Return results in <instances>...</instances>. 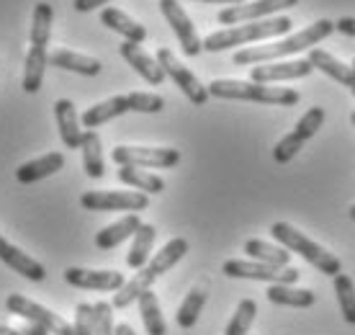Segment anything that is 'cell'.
Returning <instances> with one entry per match:
<instances>
[{"label": "cell", "instance_id": "obj_1", "mask_svg": "<svg viewBox=\"0 0 355 335\" xmlns=\"http://www.w3.org/2000/svg\"><path fill=\"white\" fill-rule=\"evenodd\" d=\"M335 31V21L329 18H320L314 21L311 26L296 31L288 39H281V42H273V44H263V47H245L240 52H234V65H266V62H275L281 57H288V54L304 52V49H314V47L324 42L329 34Z\"/></svg>", "mask_w": 355, "mask_h": 335}, {"label": "cell", "instance_id": "obj_2", "mask_svg": "<svg viewBox=\"0 0 355 335\" xmlns=\"http://www.w3.org/2000/svg\"><path fill=\"white\" fill-rule=\"evenodd\" d=\"M186 253H188V240L186 238H173L168 245L162 247L160 253H155V258H152L150 263L144 265V268H139V274L134 276L132 281H126L121 289L116 291L111 307L126 309L129 304H134V302L142 297L144 291H150V286L157 281L162 274H168L178 261H183Z\"/></svg>", "mask_w": 355, "mask_h": 335}, {"label": "cell", "instance_id": "obj_3", "mask_svg": "<svg viewBox=\"0 0 355 335\" xmlns=\"http://www.w3.org/2000/svg\"><path fill=\"white\" fill-rule=\"evenodd\" d=\"M291 18L275 16L263 18V21H252V24H240V26H230L222 31H214L204 39L206 52H224L232 47H245L250 42H263V39H273V36H284L291 31Z\"/></svg>", "mask_w": 355, "mask_h": 335}, {"label": "cell", "instance_id": "obj_4", "mask_svg": "<svg viewBox=\"0 0 355 335\" xmlns=\"http://www.w3.org/2000/svg\"><path fill=\"white\" fill-rule=\"evenodd\" d=\"M209 96L224 101H252L268 106H296L302 98L293 88H268L252 80H214L209 85Z\"/></svg>", "mask_w": 355, "mask_h": 335}, {"label": "cell", "instance_id": "obj_5", "mask_svg": "<svg viewBox=\"0 0 355 335\" xmlns=\"http://www.w3.org/2000/svg\"><path fill=\"white\" fill-rule=\"evenodd\" d=\"M270 235H273L288 253H299L304 261H309L314 268H320L322 274L332 276V279L338 274H343V263H340L338 258L332 256V253H327L322 245H317L314 240H309L302 229H296L293 224H288V222H275V224H270Z\"/></svg>", "mask_w": 355, "mask_h": 335}, {"label": "cell", "instance_id": "obj_6", "mask_svg": "<svg viewBox=\"0 0 355 335\" xmlns=\"http://www.w3.org/2000/svg\"><path fill=\"white\" fill-rule=\"evenodd\" d=\"M6 309H8L10 315H16V318H24L26 322L42 325L49 335H75V327L67 320L54 315L52 309L36 304L34 300H28L24 294H10L8 300H6Z\"/></svg>", "mask_w": 355, "mask_h": 335}, {"label": "cell", "instance_id": "obj_7", "mask_svg": "<svg viewBox=\"0 0 355 335\" xmlns=\"http://www.w3.org/2000/svg\"><path fill=\"white\" fill-rule=\"evenodd\" d=\"M155 60H157V65L162 67V72L170 75V80L175 83L178 88L183 90V96H186L193 106H204L206 101H209V88H206L201 80L196 78L193 72L188 70L183 62L178 60L175 54L170 52L168 47H160L157 54H155Z\"/></svg>", "mask_w": 355, "mask_h": 335}, {"label": "cell", "instance_id": "obj_8", "mask_svg": "<svg viewBox=\"0 0 355 335\" xmlns=\"http://www.w3.org/2000/svg\"><path fill=\"white\" fill-rule=\"evenodd\" d=\"M83 209L88 212H144L150 196L142 191H85L80 196Z\"/></svg>", "mask_w": 355, "mask_h": 335}, {"label": "cell", "instance_id": "obj_9", "mask_svg": "<svg viewBox=\"0 0 355 335\" xmlns=\"http://www.w3.org/2000/svg\"><path fill=\"white\" fill-rule=\"evenodd\" d=\"M299 6V0H252V3H237L227 6L216 13V21L222 26H240V24H252L260 18H273L278 10H288Z\"/></svg>", "mask_w": 355, "mask_h": 335}, {"label": "cell", "instance_id": "obj_10", "mask_svg": "<svg viewBox=\"0 0 355 335\" xmlns=\"http://www.w3.org/2000/svg\"><path fill=\"white\" fill-rule=\"evenodd\" d=\"M111 158L119 168H175L180 163V150L175 147H132V145H119Z\"/></svg>", "mask_w": 355, "mask_h": 335}, {"label": "cell", "instance_id": "obj_11", "mask_svg": "<svg viewBox=\"0 0 355 335\" xmlns=\"http://www.w3.org/2000/svg\"><path fill=\"white\" fill-rule=\"evenodd\" d=\"M222 271L230 279H252V281H268L270 286L273 284H296L299 281V271L286 265V268H278V265H268L260 263V261H227L222 265Z\"/></svg>", "mask_w": 355, "mask_h": 335}, {"label": "cell", "instance_id": "obj_12", "mask_svg": "<svg viewBox=\"0 0 355 335\" xmlns=\"http://www.w3.org/2000/svg\"><path fill=\"white\" fill-rule=\"evenodd\" d=\"M160 10H162V16H165V21H168L170 26H173V31H175L178 42L183 47V54L196 57V54L204 52V39L198 36L193 21H191V16L186 13V8L180 6V0H160Z\"/></svg>", "mask_w": 355, "mask_h": 335}, {"label": "cell", "instance_id": "obj_13", "mask_svg": "<svg viewBox=\"0 0 355 335\" xmlns=\"http://www.w3.org/2000/svg\"><path fill=\"white\" fill-rule=\"evenodd\" d=\"M64 281L75 289L90 291H119L126 284L124 274L119 271H96V268H78V265L64 271Z\"/></svg>", "mask_w": 355, "mask_h": 335}, {"label": "cell", "instance_id": "obj_14", "mask_svg": "<svg viewBox=\"0 0 355 335\" xmlns=\"http://www.w3.org/2000/svg\"><path fill=\"white\" fill-rule=\"evenodd\" d=\"M309 60H293V62H266V65H255L250 67V80L252 83H281V80H299L311 75Z\"/></svg>", "mask_w": 355, "mask_h": 335}, {"label": "cell", "instance_id": "obj_15", "mask_svg": "<svg viewBox=\"0 0 355 335\" xmlns=\"http://www.w3.org/2000/svg\"><path fill=\"white\" fill-rule=\"evenodd\" d=\"M0 261L8 265V268H13L16 274L26 276L28 281H44L46 276V268L39 261H34L31 256H26L21 247L10 245L6 238H0Z\"/></svg>", "mask_w": 355, "mask_h": 335}, {"label": "cell", "instance_id": "obj_16", "mask_svg": "<svg viewBox=\"0 0 355 335\" xmlns=\"http://www.w3.org/2000/svg\"><path fill=\"white\" fill-rule=\"evenodd\" d=\"M54 116H57V129H60V137H62L64 147H67V150H80L83 129H80L78 111H75V104H72L70 98H60V101L54 104Z\"/></svg>", "mask_w": 355, "mask_h": 335}, {"label": "cell", "instance_id": "obj_17", "mask_svg": "<svg viewBox=\"0 0 355 335\" xmlns=\"http://www.w3.org/2000/svg\"><path fill=\"white\" fill-rule=\"evenodd\" d=\"M119 54H121V57L129 62V67H134V70L139 72V75L150 83V85H162L165 72H162V67L157 65V60H155V57H150V54L144 52L139 44L124 42V44L119 47Z\"/></svg>", "mask_w": 355, "mask_h": 335}, {"label": "cell", "instance_id": "obj_18", "mask_svg": "<svg viewBox=\"0 0 355 335\" xmlns=\"http://www.w3.org/2000/svg\"><path fill=\"white\" fill-rule=\"evenodd\" d=\"M49 65L52 67H60V70H70L78 72V75H85V78H96L101 75L103 65L96 57H88V54H78L72 49H54L49 52Z\"/></svg>", "mask_w": 355, "mask_h": 335}, {"label": "cell", "instance_id": "obj_19", "mask_svg": "<svg viewBox=\"0 0 355 335\" xmlns=\"http://www.w3.org/2000/svg\"><path fill=\"white\" fill-rule=\"evenodd\" d=\"M64 168V155L62 152H46L42 158L36 160H28L24 165L16 170V181L18 183H36V181H42V178H49L54 176L57 170H62Z\"/></svg>", "mask_w": 355, "mask_h": 335}, {"label": "cell", "instance_id": "obj_20", "mask_svg": "<svg viewBox=\"0 0 355 335\" xmlns=\"http://www.w3.org/2000/svg\"><path fill=\"white\" fill-rule=\"evenodd\" d=\"M101 24L108 26L111 31H116V34H121L126 42H132V44H142L144 39H147V28H144L142 24H137L132 16H126L124 10H119V8L101 10Z\"/></svg>", "mask_w": 355, "mask_h": 335}, {"label": "cell", "instance_id": "obj_21", "mask_svg": "<svg viewBox=\"0 0 355 335\" xmlns=\"http://www.w3.org/2000/svg\"><path fill=\"white\" fill-rule=\"evenodd\" d=\"M139 227H142L139 214H126V217H121L119 222H114V224H108V227H103L98 232L96 245L101 247V250H114V247L121 245L124 240L134 238Z\"/></svg>", "mask_w": 355, "mask_h": 335}, {"label": "cell", "instance_id": "obj_22", "mask_svg": "<svg viewBox=\"0 0 355 335\" xmlns=\"http://www.w3.org/2000/svg\"><path fill=\"white\" fill-rule=\"evenodd\" d=\"M126 111H132L129 106V96H114V98H106V101H101L96 106H90L85 114H83V126L85 129H98L101 124L111 122L116 116H124Z\"/></svg>", "mask_w": 355, "mask_h": 335}, {"label": "cell", "instance_id": "obj_23", "mask_svg": "<svg viewBox=\"0 0 355 335\" xmlns=\"http://www.w3.org/2000/svg\"><path fill=\"white\" fill-rule=\"evenodd\" d=\"M309 65L314 67V70L324 72V75H329L332 80H338V83H343L345 88H350L355 83V70L350 67V65H345V62H340L338 57H332L329 52H324V49H311L309 54Z\"/></svg>", "mask_w": 355, "mask_h": 335}, {"label": "cell", "instance_id": "obj_24", "mask_svg": "<svg viewBox=\"0 0 355 335\" xmlns=\"http://www.w3.org/2000/svg\"><path fill=\"white\" fill-rule=\"evenodd\" d=\"M83 168L90 178H103L106 176V160H103V145H101V137H98L96 129H85L83 132Z\"/></svg>", "mask_w": 355, "mask_h": 335}, {"label": "cell", "instance_id": "obj_25", "mask_svg": "<svg viewBox=\"0 0 355 335\" xmlns=\"http://www.w3.org/2000/svg\"><path fill=\"white\" fill-rule=\"evenodd\" d=\"M268 302H270V304H281V307L306 309L314 304V291L296 289L293 284H273V286L268 289Z\"/></svg>", "mask_w": 355, "mask_h": 335}, {"label": "cell", "instance_id": "obj_26", "mask_svg": "<svg viewBox=\"0 0 355 335\" xmlns=\"http://www.w3.org/2000/svg\"><path fill=\"white\" fill-rule=\"evenodd\" d=\"M155 238H157V229L142 222V227L137 229L134 243H132V247H129V256H126L129 268L139 271V268H144V265L150 263V253H152V245H155Z\"/></svg>", "mask_w": 355, "mask_h": 335}, {"label": "cell", "instance_id": "obj_27", "mask_svg": "<svg viewBox=\"0 0 355 335\" xmlns=\"http://www.w3.org/2000/svg\"><path fill=\"white\" fill-rule=\"evenodd\" d=\"M119 181L137 188V191H142V194H162L165 191V181L160 176L150 173V170H142V168L121 165L119 168Z\"/></svg>", "mask_w": 355, "mask_h": 335}, {"label": "cell", "instance_id": "obj_28", "mask_svg": "<svg viewBox=\"0 0 355 335\" xmlns=\"http://www.w3.org/2000/svg\"><path fill=\"white\" fill-rule=\"evenodd\" d=\"M245 253H248L252 261H260V263L268 265H278V268H286L291 263V253L286 247L270 245L266 240H248L245 243Z\"/></svg>", "mask_w": 355, "mask_h": 335}, {"label": "cell", "instance_id": "obj_29", "mask_svg": "<svg viewBox=\"0 0 355 335\" xmlns=\"http://www.w3.org/2000/svg\"><path fill=\"white\" fill-rule=\"evenodd\" d=\"M137 302H139V315H142L147 335H168V325H165V318H162L160 302L152 294V289L144 291Z\"/></svg>", "mask_w": 355, "mask_h": 335}, {"label": "cell", "instance_id": "obj_30", "mask_svg": "<svg viewBox=\"0 0 355 335\" xmlns=\"http://www.w3.org/2000/svg\"><path fill=\"white\" fill-rule=\"evenodd\" d=\"M206 304V291L204 289H191L186 294V300H183V304L178 307V325L183 327V330H191V327L198 322V315H201V309H204Z\"/></svg>", "mask_w": 355, "mask_h": 335}, {"label": "cell", "instance_id": "obj_31", "mask_svg": "<svg viewBox=\"0 0 355 335\" xmlns=\"http://www.w3.org/2000/svg\"><path fill=\"white\" fill-rule=\"evenodd\" d=\"M255 315H258V304L255 300H242L232 315L230 325L224 327V335H248V330L255 322Z\"/></svg>", "mask_w": 355, "mask_h": 335}, {"label": "cell", "instance_id": "obj_32", "mask_svg": "<svg viewBox=\"0 0 355 335\" xmlns=\"http://www.w3.org/2000/svg\"><path fill=\"white\" fill-rule=\"evenodd\" d=\"M335 294H338V304H340V312H343L345 322L355 325V284H353V279L345 274L335 276Z\"/></svg>", "mask_w": 355, "mask_h": 335}, {"label": "cell", "instance_id": "obj_33", "mask_svg": "<svg viewBox=\"0 0 355 335\" xmlns=\"http://www.w3.org/2000/svg\"><path fill=\"white\" fill-rule=\"evenodd\" d=\"M324 119H327V114H324V108L322 106H311L306 114L296 122V126H293V134H299L304 142L311 140L314 134L322 129V124H324Z\"/></svg>", "mask_w": 355, "mask_h": 335}, {"label": "cell", "instance_id": "obj_34", "mask_svg": "<svg viewBox=\"0 0 355 335\" xmlns=\"http://www.w3.org/2000/svg\"><path fill=\"white\" fill-rule=\"evenodd\" d=\"M304 147V140L299 137V134L288 132L286 137H281L278 140V145L273 147V160L278 163V165H286V163H291L296 155H299V150Z\"/></svg>", "mask_w": 355, "mask_h": 335}, {"label": "cell", "instance_id": "obj_35", "mask_svg": "<svg viewBox=\"0 0 355 335\" xmlns=\"http://www.w3.org/2000/svg\"><path fill=\"white\" fill-rule=\"evenodd\" d=\"M129 96V106L137 114H160L165 108V101L157 93H126Z\"/></svg>", "mask_w": 355, "mask_h": 335}, {"label": "cell", "instance_id": "obj_36", "mask_svg": "<svg viewBox=\"0 0 355 335\" xmlns=\"http://www.w3.org/2000/svg\"><path fill=\"white\" fill-rule=\"evenodd\" d=\"M93 335H114V307L108 302L93 304Z\"/></svg>", "mask_w": 355, "mask_h": 335}, {"label": "cell", "instance_id": "obj_37", "mask_svg": "<svg viewBox=\"0 0 355 335\" xmlns=\"http://www.w3.org/2000/svg\"><path fill=\"white\" fill-rule=\"evenodd\" d=\"M75 335H93V304L80 302L75 307Z\"/></svg>", "mask_w": 355, "mask_h": 335}, {"label": "cell", "instance_id": "obj_38", "mask_svg": "<svg viewBox=\"0 0 355 335\" xmlns=\"http://www.w3.org/2000/svg\"><path fill=\"white\" fill-rule=\"evenodd\" d=\"M335 31H340V34L345 36H353L355 39V18L353 16H343L335 21Z\"/></svg>", "mask_w": 355, "mask_h": 335}, {"label": "cell", "instance_id": "obj_39", "mask_svg": "<svg viewBox=\"0 0 355 335\" xmlns=\"http://www.w3.org/2000/svg\"><path fill=\"white\" fill-rule=\"evenodd\" d=\"M106 3H111V0H75L72 6H75V10H80V13H90V10L106 6Z\"/></svg>", "mask_w": 355, "mask_h": 335}, {"label": "cell", "instance_id": "obj_40", "mask_svg": "<svg viewBox=\"0 0 355 335\" xmlns=\"http://www.w3.org/2000/svg\"><path fill=\"white\" fill-rule=\"evenodd\" d=\"M18 333L21 335H49L44 330L42 325H36V322H26V325H21V327H16Z\"/></svg>", "mask_w": 355, "mask_h": 335}, {"label": "cell", "instance_id": "obj_41", "mask_svg": "<svg viewBox=\"0 0 355 335\" xmlns=\"http://www.w3.org/2000/svg\"><path fill=\"white\" fill-rule=\"evenodd\" d=\"M114 335H137V333H134L132 327H129V325L124 322V325H116V327H114Z\"/></svg>", "mask_w": 355, "mask_h": 335}, {"label": "cell", "instance_id": "obj_42", "mask_svg": "<svg viewBox=\"0 0 355 335\" xmlns=\"http://www.w3.org/2000/svg\"><path fill=\"white\" fill-rule=\"evenodd\" d=\"M201 3H222V6H237V3H245V0H201Z\"/></svg>", "mask_w": 355, "mask_h": 335}, {"label": "cell", "instance_id": "obj_43", "mask_svg": "<svg viewBox=\"0 0 355 335\" xmlns=\"http://www.w3.org/2000/svg\"><path fill=\"white\" fill-rule=\"evenodd\" d=\"M0 335H21L16 327H8V325H0Z\"/></svg>", "mask_w": 355, "mask_h": 335}, {"label": "cell", "instance_id": "obj_44", "mask_svg": "<svg viewBox=\"0 0 355 335\" xmlns=\"http://www.w3.org/2000/svg\"><path fill=\"white\" fill-rule=\"evenodd\" d=\"M347 214H350V220L355 222V204H350V209H347Z\"/></svg>", "mask_w": 355, "mask_h": 335}, {"label": "cell", "instance_id": "obj_45", "mask_svg": "<svg viewBox=\"0 0 355 335\" xmlns=\"http://www.w3.org/2000/svg\"><path fill=\"white\" fill-rule=\"evenodd\" d=\"M350 93H353V96H355V83H353V85H350Z\"/></svg>", "mask_w": 355, "mask_h": 335}, {"label": "cell", "instance_id": "obj_46", "mask_svg": "<svg viewBox=\"0 0 355 335\" xmlns=\"http://www.w3.org/2000/svg\"><path fill=\"white\" fill-rule=\"evenodd\" d=\"M350 122H353V124H355V111H353V114H350Z\"/></svg>", "mask_w": 355, "mask_h": 335}, {"label": "cell", "instance_id": "obj_47", "mask_svg": "<svg viewBox=\"0 0 355 335\" xmlns=\"http://www.w3.org/2000/svg\"><path fill=\"white\" fill-rule=\"evenodd\" d=\"M350 67H353V70H355V60H353V62H350Z\"/></svg>", "mask_w": 355, "mask_h": 335}]
</instances>
